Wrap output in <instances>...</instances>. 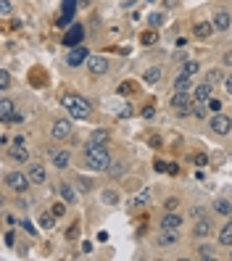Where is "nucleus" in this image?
Segmentation results:
<instances>
[{"label": "nucleus", "instance_id": "f257e3e1", "mask_svg": "<svg viewBox=\"0 0 232 261\" xmlns=\"http://www.w3.org/2000/svg\"><path fill=\"white\" fill-rule=\"evenodd\" d=\"M111 156H108L106 145H95V142L87 140L85 145V166L93 169V172H108V166H111Z\"/></svg>", "mask_w": 232, "mask_h": 261}, {"label": "nucleus", "instance_id": "f03ea898", "mask_svg": "<svg viewBox=\"0 0 232 261\" xmlns=\"http://www.w3.org/2000/svg\"><path fill=\"white\" fill-rule=\"evenodd\" d=\"M63 108L69 111V116L72 119H90V114H93V106H90V100L87 98H82V95H63Z\"/></svg>", "mask_w": 232, "mask_h": 261}, {"label": "nucleus", "instance_id": "7ed1b4c3", "mask_svg": "<svg viewBox=\"0 0 232 261\" xmlns=\"http://www.w3.org/2000/svg\"><path fill=\"white\" fill-rule=\"evenodd\" d=\"M169 106L177 111L179 116H190L193 108H195V95H190V93H174V98L169 100Z\"/></svg>", "mask_w": 232, "mask_h": 261}, {"label": "nucleus", "instance_id": "20e7f679", "mask_svg": "<svg viewBox=\"0 0 232 261\" xmlns=\"http://www.w3.org/2000/svg\"><path fill=\"white\" fill-rule=\"evenodd\" d=\"M3 180H5V187H8V190H14V193H27L29 185H32L29 174H21L19 169H16V172H8Z\"/></svg>", "mask_w": 232, "mask_h": 261}, {"label": "nucleus", "instance_id": "39448f33", "mask_svg": "<svg viewBox=\"0 0 232 261\" xmlns=\"http://www.w3.org/2000/svg\"><path fill=\"white\" fill-rule=\"evenodd\" d=\"M209 129L214 135H219V138H224V135L232 132V119H230L227 114H214L209 119Z\"/></svg>", "mask_w": 232, "mask_h": 261}, {"label": "nucleus", "instance_id": "423d86ee", "mask_svg": "<svg viewBox=\"0 0 232 261\" xmlns=\"http://www.w3.org/2000/svg\"><path fill=\"white\" fill-rule=\"evenodd\" d=\"M87 61H90V50L85 48V45H77V48H72V50H69V56H66V63L72 69L82 66V63H87Z\"/></svg>", "mask_w": 232, "mask_h": 261}, {"label": "nucleus", "instance_id": "0eeeda50", "mask_svg": "<svg viewBox=\"0 0 232 261\" xmlns=\"http://www.w3.org/2000/svg\"><path fill=\"white\" fill-rule=\"evenodd\" d=\"M82 40H85V27H82V24H72V27L66 29V35H63V45H69V48L82 45Z\"/></svg>", "mask_w": 232, "mask_h": 261}, {"label": "nucleus", "instance_id": "6e6552de", "mask_svg": "<svg viewBox=\"0 0 232 261\" xmlns=\"http://www.w3.org/2000/svg\"><path fill=\"white\" fill-rule=\"evenodd\" d=\"M72 135V121L69 119H56L53 127H50V138L53 140H66Z\"/></svg>", "mask_w": 232, "mask_h": 261}, {"label": "nucleus", "instance_id": "1a4fd4ad", "mask_svg": "<svg viewBox=\"0 0 232 261\" xmlns=\"http://www.w3.org/2000/svg\"><path fill=\"white\" fill-rule=\"evenodd\" d=\"M87 71H90L93 77H103V74L108 71V58H106V56H90Z\"/></svg>", "mask_w": 232, "mask_h": 261}, {"label": "nucleus", "instance_id": "9d476101", "mask_svg": "<svg viewBox=\"0 0 232 261\" xmlns=\"http://www.w3.org/2000/svg\"><path fill=\"white\" fill-rule=\"evenodd\" d=\"M74 5H77V0H63V14L56 19L58 27H69V24H72V19H74Z\"/></svg>", "mask_w": 232, "mask_h": 261}, {"label": "nucleus", "instance_id": "9b49d317", "mask_svg": "<svg viewBox=\"0 0 232 261\" xmlns=\"http://www.w3.org/2000/svg\"><path fill=\"white\" fill-rule=\"evenodd\" d=\"M182 227V217L177 211H166L161 217V230H179Z\"/></svg>", "mask_w": 232, "mask_h": 261}, {"label": "nucleus", "instance_id": "f8f14e48", "mask_svg": "<svg viewBox=\"0 0 232 261\" xmlns=\"http://www.w3.org/2000/svg\"><path fill=\"white\" fill-rule=\"evenodd\" d=\"M214 21H198L195 27H193V35L198 37V40H209L211 35H214Z\"/></svg>", "mask_w": 232, "mask_h": 261}, {"label": "nucleus", "instance_id": "ddd939ff", "mask_svg": "<svg viewBox=\"0 0 232 261\" xmlns=\"http://www.w3.org/2000/svg\"><path fill=\"white\" fill-rule=\"evenodd\" d=\"M193 95H195V103H206L211 95H214V84H211V82H201L195 90H193Z\"/></svg>", "mask_w": 232, "mask_h": 261}, {"label": "nucleus", "instance_id": "4468645a", "mask_svg": "<svg viewBox=\"0 0 232 261\" xmlns=\"http://www.w3.org/2000/svg\"><path fill=\"white\" fill-rule=\"evenodd\" d=\"M8 156L16 161V164H27L29 161V153H27V148H24V142H14V148L8 151Z\"/></svg>", "mask_w": 232, "mask_h": 261}, {"label": "nucleus", "instance_id": "2eb2a0df", "mask_svg": "<svg viewBox=\"0 0 232 261\" xmlns=\"http://www.w3.org/2000/svg\"><path fill=\"white\" fill-rule=\"evenodd\" d=\"M14 100L11 98H0V121L3 124H8L11 121V116H14Z\"/></svg>", "mask_w": 232, "mask_h": 261}, {"label": "nucleus", "instance_id": "dca6fc26", "mask_svg": "<svg viewBox=\"0 0 232 261\" xmlns=\"http://www.w3.org/2000/svg\"><path fill=\"white\" fill-rule=\"evenodd\" d=\"M211 21H214V27H216L219 32H227V29H230V24H232V16L227 14V11H216Z\"/></svg>", "mask_w": 232, "mask_h": 261}, {"label": "nucleus", "instance_id": "f3484780", "mask_svg": "<svg viewBox=\"0 0 232 261\" xmlns=\"http://www.w3.org/2000/svg\"><path fill=\"white\" fill-rule=\"evenodd\" d=\"M211 232H214V224H211V219H198V221H195V230H193V235H195V238H209Z\"/></svg>", "mask_w": 232, "mask_h": 261}, {"label": "nucleus", "instance_id": "a211bd4d", "mask_svg": "<svg viewBox=\"0 0 232 261\" xmlns=\"http://www.w3.org/2000/svg\"><path fill=\"white\" fill-rule=\"evenodd\" d=\"M29 180H32V185H42V182L48 180V172H45V166L32 164V166H29Z\"/></svg>", "mask_w": 232, "mask_h": 261}, {"label": "nucleus", "instance_id": "6ab92c4d", "mask_svg": "<svg viewBox=\"0 0 232 261\" xmlns=\"http://www.w3.org/2000/svg\"><path fill=\"white\" fill-rule=\"evenodd\" d=\"M179 240V235H177V230H161V235L156 238V245H174Z\"/></svg>", "mask_w": 232, "mask_h": 261}, {"label": "nucleus", "instance_id": "aec40b11", "mask_svg": "<svg viewBox=\"0 0 232 261\" xmlns=\"http://www.w3.org/2000/svg\"><path fill=\"white\" fill-rule=\"evenodd\" d=\"M72 164V153L69 151H53V166L56 169H66Z\"/></svg>", "mask_w": 232, "mask_h": 261}, {"label": "nucleus", "instance_id": "412c9836", "mask_svg": "<svg viewBox=\"0 0 232 261\" xmlns=\"http://www.w3.org/2000/svg\"><path fill=\"white\" fill-rule=\"evenodd\" d=\"M190 87H193V80H190V74H179L177 80H174V90H177V93H190Z\"/></svg>", "mask_w": 232, "mask_h": 261}, {"label": "nucleus", "instance_id": "4be33fe9", "mask_svg": "<svg viewBox=\"0 0 232 261\" xmlns=\"http://www.w3.org/2000/svg\"><path fill=\"white\" fill-rule=\"evenodd\" d=\"M219 243H222L224 248H232V219L219 230Z\"/></svg>", "mask_w": 232, "mask_h": 261}, {"label": "nucleus", "instance_id": "5701e85b", "mask_svg": "<svg viewBox=\"0 0 232 261\" xmlns=\"http://www.w3.org/2000/svg\"><path fill=\"white\" fill-rule=\"evenodd\" d=\"M166 24V14L164 11H153L151 16H148V27L151 29H158V27H164Z\"/></svg>", "mask_w": 232, "mask_h": 261}, {"label": "nucleus", "instance_id": "b1692460", "mask_svg": "<svg viewBox=\"0 0 232 261\" xmlns=\"http://www.w3.org/2000/svg\"><path fill=\"white\" fill-rule=\"evenodd\" d=\"M58 193H61V198L66 201V203H77V190L72 185H66V182H63V185H58Z\"/></svg>", "mask_w": 232, "mask_h": 261}, {"label": "nucleus", "instance_id": "393cba45", "mask_svg": "<svg viewBox=\"0 0 232 261\" xmlns=\"http://www.w3.org/2000/svg\"><path fill=\"white\" fill-rule=\"evenodd\" d=\"M56 219H58V217H56L53 211H42L37 221H40V227H42V230H53V227H56Z\"/></svg>", "mask_w": 232, "mask_h": 261}, {"label": "nucleus", "instance_id": "a878e982", "mask_svg": "<svg viewBox=\"0 0 232 261\" xmlns=\"http://www.w3.org/2000/svg\"><path fill=\"white\" fill-rule=\"evenodd\" d=\"M214 211L219 214V217H230V214H232V203H230V201H224V198H219V201H214Z\"/></svg>", "mask_w": 232, "mask_h": 261}, {"label": "nucleus", "instance_id": "bb28decb", "mask_svg": "<svg viewBox=\"0 0 232 261\" xmlns=\"http://www.w3.org/2000/svg\"><path fill=\"white\" fill-rule=\"evenodd\" d=\"M108 140H111V135H108L106 129H95V132L90 135V142H95V145H106Z\"/></svg>", "mask_w": 232, "mask_h": 261}, {"label": "nucleus", "instance_id": "cd10ccee", "mask_svg": "<svg viewBox=\"0 0 232 261\" xmlns=\"http://www.w3.org/2000/svg\"><path fill=\"white\" fill-rule=\"evenodd\" d=\"M158 80H161V69H158V66L148 69L145 74H143V82H145V84H158Z\"/></svg>", "mask_w": 232, "mask_h": 261}, {"label": "nucleus", "instance_id": "c85d7f7f", "mask_svg": "<svg viewBox=\"0 0 232 261\" xmlns=\"http://www.w3.org/2000/svg\"><path fill=\"white\" fill-rule=\"evenodd\" d=\"M140 42H143L145 48H151V45H156V42H158V35H156V29H148V32H143V35H140Z\"/></svg>", "mask_w": 232, "mask_h": 261}, {"label": "nucleus", "instance_id": "c756f323", "mask_svg": "<svg viewBox=\"0 0 232 261\" xmlns=\"http://www.w3.org/2000/svg\"><path fill=\"white\" fill-rule=\"evenodd\" d=\"M77 187H79L82 193H90L95 187V182L90 180V177H82V174H79V177H77Z\"/></svg>", "mask_w": 232, "mask_h": 261}, {"label": "nucleus", "instance_id": "7c9ffc66", "mask_svg": "<svg viewBox=\"0 0 232 261\" xmlns=\"http://www.w3.org/2000/svg\"><path fill=\"white\" fill-rule=\"evenodd\" d=\"M151 201V190H143V193H137V198L130 203V208H137V206H143V203H148Z\"/></svg>", "mask_w": 232, "mask_h": 261}, {"label": "nucleus", "instance_id": "2f4dec72", "mask_svg": "<svg viewBox=\"0 0 232 261\" xmlns=\"http://www.w3.org/2000/svg\"><path fill=\"white\" fill-rule=\"evenodd\" d=\"M103 203H108V206L119 203V193L116 190H103Z\"/></svg>", "mask_w": 232, "mask_h": 261}, {"label": "nucleus", "instance_id": "473e14b6", "mask_svg": "<svg viewBox=\"0 0 232 261\" xmlns=\"http://www.w3.org/2000/svg\"><path fill=\"white\" fill-rule=\"evenodd\" d=\"M198 259H214V248H211L209 243L198 245Z\"/></svg>", "mask_w": 232, "mask_h": 261}, {"label": "nucleus", "instance_id": "72a5a7b5", "mask_svg": "<svg viewBox=\"0 0 232 261\" xmlns=\"http://www.w3.org/2000/svg\"><path fill=\"white\" fill-rule=\"evenodd\" d=\"M206 106H209L211 111H214V114H222V106H224V103L219 100V98H214V95H211L209 100H206Z\"/></svg>", "mask_w": 232, "mask_h": 261}, {"label": "nucleus", "instance_id": "f704fd0d", "mask_svg": "<svg viewBox=\"0 0 232 261\" xmlns=\"http://www.w3.org/2000/svg\"><path fill=\"white\" fill-rule=\"evenodd\" d=\"M224 77H222V69H211L209 74H206V82H211V84H216V82H222Z\"/></svg>", "mask_w": 232, "mask_h": 261}, {"label": "nucleus", "instance_id": "c9c22d12", "mask_svg": "<svg viewBox=\"0 0 232 261\" xmlns=\"http://www.w3.org/2000/svg\"><path fill=\"white\" fill-rule=\"evenodd\" d=\"M124 161H119V164H111L108 166V174H111V177H121V174H124Z\"/></svg>", "mask_w": 232, "mask_h": 261}, {"label": "nucleus", "instance_id": "e433bc0d", "mask_svg": "<svg viewBox=\"0 0 232 261\" xmlns=\"http://www.w3.org/2000/svg\"><path fill=\"white\" fill-rule=\"evenodd\" d=\"M198 69H201V63H198V61H185L182 63V71H185V74H190V77L195 74Z\"/></svg>", "mask_w": 232, "mask_h": 261}, {"label": "nucleus", "instance_id": "4c0bfd02", "mask_svg": "<svg viewBox=\"0 0 232 261\" xmlns=\"http://www.w3.org/2000/svg\"><path fill=\"white\" fill-rule=\"evenodd\" d=\"M11 11H14L11 0H0V16H3V19H8V16H11Z\"/></svg>", "mask_w": 232, "mask_h": 261}, {"label": "nucleus", "instance_id": "58836bf2", "mask_svg": "<svg viewBox=\"0 0 232 261\" xmlns=\"http://www.w3.org/2000/svg\"><path fill=\"white\" fill-rule=\"evenodd\" d=\"M0 87H3V90L11 87V74H8V69H0Z\"/></svg>", "mask_w": 232, "mask_h": 261}, {"label": "nucleus", "instance_id": "ea45409f", "mask_svg": "<svg viewBox=\"0 0 232 261\" xmlns=\"http://www.w3.org/2000/svg\"><path fill=\"white\" fill-rule=\"evenodd\" d=\"M66 201H58V203H53V208H50V211L56 214V217H63V214H66Z\"/></svg>", "mask_w": 232, "mask_h": 261}, {"label": "nucleus", "instance_id": "a19ab883", "mask_svg": "<svg viewBox=\"0 0 232 261\" xmlns=\"http://www.w3.org/2000/svg\"><path fill=\"white\" fill-rule=\"evenodd\" d=\"M164 208H166V211H177V208H179V198H166Z\"/></svg>", "mask_w": 232, "mask_h": 261}, {"label": "nucleus", "instance_id": "79ce46f5", "mask_svg": "<svg viewBox=\"0 0 232 261\" xmlns=\"http://www.w3.org/2000/svg\"><path fill=\"white\" fill-rule=\"evenodd\" d=\"M193 114H195L198 119H203V116H206V103H195V108H193Z\"/></svg>", "mask_w": 232, "mask_h": 261}, {"label": "nucleus", "instance_id": "37998d69", "mask_svg": "<svg viewBox=\"0 0 232 261\" xmlns=\"http://www.w3.org/2000/svg\"><path fill=\"white\" fill-rule=\"evenodd\" d=\"M66 238H69V240H77V238H79V224H72V227H69Z\"/></svg>", "mask_w": 232, "mask_h": 261}, {"label": "nucleus", "instance_id": "c03bdc74", "mask_svg": "<svg viewBox=\"0 0 232 261\" xmlns=\"http://www.w3.org/2000/svg\"><path fill=\"white\" fill-rule=\"evenodd\" d=\"M116 93H119V95H132V84H119Z\"/></svg>", "mask_w": 232, "mask_h": 261}, {"label": "nucleus", "instance_id": "a18cd8bd", "mask_svg": "<svg viewBox=\"0 0 232 261\" xmlns=\"http://www.w3.org/2000/svg\"><path fill=\"white\" fill-rule=\"evenodd\" d=\"M193 161H195L198 166H206V164H209V156H206V153H198V156H195V159H193Z\"/></svg>", "mask_w": 232, "mask_h": 261}, {"label": "nucleus", "instance_id": "49530a36", "mask_svg": "<svg viewBox=\"0 0 232 261\" xmlns=\"http://www.w3.org/2000/svg\"><path fill=\"white\" fill-rule=\"evenodd\" d=\"M140 114H143V119H151L156 111H153V106H143V111H140Z\"/></svg>", "mask_w": 232, "mask_h": 261}, {"label": "nucleus", "instance_id": "de8ad7c7", "mask_svg": "<svg viewBox=\"0 0 232 261\" xmlns=\"http://www.w3.org/2000/svg\"><path fill=\"white\" fill-rule=\"evenodd\" d=\"M222 63H224V66H232V50H224V56H222Z\"/></svg>", "mask_w": 232, "mask_h": 261}, {"label": "nucleus", "instance_id": "09e8293b", "mask_svg": "<svg viewBox=\"0 0 232 261\" xmlns=\"http://www.w3.org/2000/svg\"><path fill=\"white\" fill-rule=\"evenodd\" d=\"M190 214H193V219H203V214H206V211H203L201 206H195V208H193Z\"/></svg>", "mask_w": 232, "mask_h": 261}, {"label": "nucleus", "instance_id": "8fccbe9b", "mask_svg": "<svg viewBox=\"0 0 232 261\" xmlns=\"http://www.w3.org/2000/svg\"><path fill=\"white\" fill-rule=\"evenodd\" d=\"M127 116H132V106H124L119 111V119H127Z\"/></svg>", "mask_w": 232, "mask_h": 261}, {"label": "nucleus", "instance_id": "3c124183", "mask_svg": "<svg viewBox=\"0 0 232 261\" xmlns=\"http://www.w3.org/2000/svg\"><path fill=\"white\" fill-rule=\"evenodd\" d=\"M3 240H5V245H8V248L14 245V230H8V232H5V238H3Z\"/></svg>", "mask_w": 232, "mask_h": 261}, {"label": "nucleus", "instance_id": "603ef678", "mask_svg": "<svg viewBox=\"0 0 232 261\" xmlns=\"http://www.w3.org/2000/svg\"><path fill=\"white\" fill-rule=\"evenodd\" d=\"M21 119H24V116L19 114V111H14V116H11V121H8V124H21Z\"/></svg>", "mask_w": 232, "mask_h": 261}, {"label": "nucleus", "instance_id": "864d4df0", "mask_svg": "<svg viewBox=\"0 0 232 261\" xmlns=\"http://www.w3.org/2000/svg\"><path fill=\"white\" fill-rule=\"evenodd\" d=\"M224 90H227V95H232V74L224 80Z\"/></svg>", "mask_w": 232, "mask_h": 261}, {"label": "nucleus", "instance_id": "5fc2aeb1", "mask_svg": "<svg viewBox=\"0 0 232 261\" xmlns=\"http://www.w3.org/2000/svg\"><path fill=\"white\" fill-rule=\"evenodd\" d=\"M151 145L153 148H161V138H158V135H153V138H151Z\"/></svg>", "mask_w": 232, "mask_h": 261}, {"label": "nucleus", "instance_id": "6e6d98bb", "mask_svg": "<svg viewBox=\"0 0 232 261\" xmlns=\"http://www.w3.org/2000/svg\"><path fill=\"white\" fill-rule=\"evenodd\" d=\"M166 166H169V164H164V161H156V172H166Z\"/></svg>", "mask_w": 232, "mask_h": 261}, {"label": "nucleus", "instance_id": "4d7b16f0", "mask_svg": "<svg viewBox=\"0 0 232 261\" xmlns=\"http://www.w3.org/2000/svg\"><path fill=\"white\" fill-rule=\"evenodd\" d=\"M166 172H169V174H177L179 166H177V164H169V166H166Z\"/></svg>", "mask_w": 232, "mask_h": 261}, {"label": "nucleus", "instance_id": "13d9d810", "mask_svg": "<svg viewBox=\"0 0 232 261\" xmlns=\"http://www.w3.org/2000/svg\"><path fill=\"white\" fill-rule=\"evenodd\" d=\"M177 3H179V0H164V8H174Z\"/></svg>", "mask_w": 232, "mask_h": 261}, {"label": "nucleus", "instance_id": "bf43d9fd", "mask_svg": "<svg viewBox=\"0 0 232 261\" xmlns=\"http://www.w3.org/2000/svg\"><path fill=\"white\" fill-rule=\"evenodd\" d=\"M230 259H232V248H230Z\"/></svg>", "mask_w": 232, "mask_h": 261}]
</instances>
